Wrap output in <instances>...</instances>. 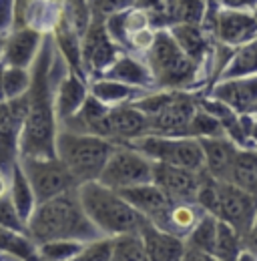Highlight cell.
Wrapping results in <instances>:
<instances>
[{
    "label": "cell",
    "mask_w": 257,
    "mask_h": 261,
    "mask_svg": "<svg viewBox=\"0 0 257 261\" xmlns=\"http://www.w3.org/2000/svg\"><path fill=\"white\" fill-rule=\"evenodd\" d=\"M251 115H257V107H255V109H253V113H251Z\"/></svg>",
    "instance_id": "cell-51"
},
{
    "label": "cell",
    "mask_w": 257,
    "mask_h": 261,
    "mask_svg": "<svg viewBox=\"0 0 257 261\" xmlns=\"http://www.w3.org/2000/svg\"><path fill=\"white\" fill-rule=\"evenodd\" d=\"M81 50H83V68L87 76L91 74L95 79H100L123 55L121 46L107 33L105 18H98V16H93L89 31L83 36Z\"/></svg>",
    "instance_id": "cell-11"
},
{
    "label": "cell",
    "mask_w": 257,
    "mask_h": 261,
    "mask_svg": "<svg viewBox=\"0 0 257 261\" xmlns=\"http://www.w3.org/2000/svg\"><path fill=\"white\" fill-rule=\"evenodd\" d=\"M29 115V93L0 102V171L10 177L20 159V135Z\"/></svg>",
    "instance_id": "cell-9"
},
{
    "label": "cell",
    "mask_w": 257,
    "mask_h": 261,
    "mask_svg": "<svg viewBox=\"0 0 257 261\" xmlns=\"http://www.w3.org/2000/svg\"><path fill=\"white\" fill-rule=\"evenodd\" d=\"M117 143L85 133H72V130H59L57 137V157L63 161L79 185L98 181L105 165L109 163L111 155L115 153Z\"/></svg>",
    "instance_id": "cell-4"
},
{
    "label": "cell",
    "mask_w": 257,
    "mask_h": 261,
    "mask_svg": "<svg viewBox=\"0 0 257 261\" xmlns=\"http://www.w3.org/2000/svg\"><path fill=\"white\" fill-rule=\"evenodd\" d=\"M42 34L36 29H18L6 36V46L2 61L6 66H20V68H31L42 48Z\"/></svg>",
    "instance_id": "cell-18"
},
{
    "label": "cell",
    "mask_w": 257,
    "mask_h": 261,
    "mask_svg": "<svg viewBox=\"0 0 257 261\" xmlns=\"http://www.w3.org/2000/svg\"><path fill=\"white\" fill-rule=\"evenodd\" d=\"M20 165L31 181L38 205L79 187V181L59 157H20Z\"/></svg>",
    "instance_id": "cell-8"
},
{
    "label": "cell",
    "mask_w": 257,
    "mask_h": 261,
    "mask_svg": "<svg viewBox=\"0 0 257 261\" xmlns=\"http://www.w3.org/2000/svg\"><path fill=\"white\" fill-rule=\"evenodd\" d=\"M155 34H157V31H151V29L137 31V33H133L128 36V46L133 50H147L149 53V48L155 42Z\"/></svg>",
    "instance_id": "cell-41"
},
{
    "label": "cell",
    "mask_w": 257,
    "mask_h": 261,
    "mask_svg": "<svg viewBox=\"0 0 257 261\" xmlns=\"http://www.w3.org/2000/svg\"><path fill=\"white\" fill-rule=\"evenodd\" d=\"M151 133L149 117L141 113L133 102L111 107L109 113V141L117 145H128Z\"/></svg>",
    "instance_id": "cell-15"
},
{
    "label": "cell",
    "mask_w": 257,
    "mask_h": 261,
    "mask_svg": "<svg viewBox=\"0 0 257 261\" xmlns=\"http://www.w3.org/2000/svg\"><path fill=\"white\" fill-rule=\"evenodd\" d=\"M89 6L93 10V16L109 18L115 12H123L135 6V0H89Z\"/></svg>",
    "instance_id": "cell-40"
},
{
    "label": "cell",
    "mask_w": 257,
    "mask_h": 261,
    "mask_svg": "<svg viewBox=\"0 0 257 261\" xmlns=\"http://www.w3.org/2000/svg\"><path fill=\"white\" fill-rule=\"evenodd\" d=\"M221 8H231V10H249L257 8V0H213Z\"/></svg>",
    "instance_id": "cell-43"
},
{
    "label": "cell",
    "mask_w": 257,
    "mask_h": 261,
    "mask_svg": "<svg viewBox=\"0 0 257 261\" xmlns=\"http://www.w3.org/2000/svg\"><path fill=\"white\" fill-rule=\"evenodd\" d=\"M4 70H6V65H4V61H0V102L6 100V95H4Z\"/></svg>",
    "instance_id": "cell-46"
},
{
    "label": "cell",
    "mask_w": 257,
    "mask_h": 261,
    "mask_svg": "<svg viewBox=\"0 0 257 261\" xmlns=\"http://www.w3.org/2000/svg\"><path fill=\"white\" fill-rule=\"evenodd\" d=\"M205 155V171L219 179V181H229L231 167L237 157V147L229 137H209V139H199Z\"/></svg>",
    "instance_id": "cell-20"
},
{
    "label": "cell",
    "mask_w": 257,
    "mask_h": 261,
    "mask_svg": "<svg viewBox=\"0 0 257 261\" xmlns=\"http://www.w3.org/2000/svg\"><path fill=\"white\" fill-rule=\"evenodd\" d=\"M6 193H8V177L0 171V197L6 195Z\"/></svg>",
    "instance_id": "cell-47"
},
{
    "label": "cell",
    "mask_w": 257,
    "mask_h": 261,
    "mask_svg": "<svg viewBox=\"0 0 257 261\" xmlns=\"http://www.w3.org/2000/svg\"><path fill=\"white\" fill-rule=\"evenodd\" d=\"M53 33H55V42H57L61 55L66 61L68 70H72V72H76V74L87 79V72L83 68V50H81L83 48V36L74 31V27L68 20L64 8L61 10V16H59Z\"/></svg>",
    "instance_id": "cell-22"
},
{
    "label": "cell",
    "mask_w": 257,
    "mask_h": 261,
    "mask_svg": "<svg viewBox=\"0 0 257 261\" xmlns=\"http://www.w3.org/2000/svg\"><path fill=\"white\" fill-rule=\"evenodd\" d=\"M85 247H87V243H83V241L57 239V241H46V243L38 245V253H40V261H70Z\"/></svg>",
    "instance_id": "cell-34"
},
{
    "label": "cell",
    "mask_w": 257,
    "mask_h": 261,
    "mask_svg": "<svg viewBox=\"0 0 257 261\" xmlns=\"http://www.w3.org/2000/svg\"><path fill=\"white\" fill-rule=\"evenodd\" d=\"M217 227H219V219L211 213H205L199 223L193 227V231L185 237L187 247L211 253L215 251V243H217Z\"/></svg>",
    "instance_id": "cell-32"
},
{
    "label": "cell",
    "mask_w": 257,
    "mask_h": 261,
    "mask_svg": "<svg viewBox=\"0 0 257 261\" xmlns=\"http://www.w3.org/2000/svg\"><path fill=\"white\" fill-rule=\"evenodd\" d=\"M205 215V211L197 203H175L167 215V221L161 229L175 233L179 237H187L193 227L199 223V219Z\"/></svg>",
    "instance_id": "cell-29"
},
{
    "label": "cell",
    "mask_w": 257,
    "mask_h": 261,
    "mask_svg": "<svg viewBox=\"0 0 257 261\" xmlns=\"http://www.w3.org/2000/svg\"><path fill=\"white\" fill-rule=\"evenodd\" d=\"M91 95L96 97L98 100H102L109 107H117V105H125V102H133L137 98L143 97V89L131 87L125 83L113 81V79H93L91 83Z\"/></svg>",
    "instance_id": "cell-26"
},
{
    "label": "cell",
    "mask_w": 257,
    "mask_h": 261,
    "mask_svg": "<svg viewBox=\"0 0 257 261\" xmlns=\"http://www.w3.org/2000/svg\"><path fill=\"white\" fill-rule=\"evenodd\" d=\"M8 195L12 199L20 219L24 223H29V219L32 217V213L36 211L38 207V201H36V195H34V189H32L31 181L20 165V159L16 161V165L12 167L10 171V177H8Z\"/></svg>",
    "instance_id": "cell-24"
},
{
    "label": "cell",
    "mask_w": 257,
    "mask_h": 261,
    "mask_svg": "<svg viewBox=\"0 0 257 261\" xmlns=\"http://www.w3.org/2000/svg\"><path fill=\"white\" fill-rule=\"evenodd\" d=\"M53 2H66V0H53Z\"/></svg>",
    "instance_id": "cell-52"
},
{
    "label": "cell",
    "mask_w": 257,
    "mask_h": 261,
    "mask_svg": "<svg viewBox=\"0 0 257 261\" xmlns=\"http://www.w3.org/2000/svg\"><path fill=\"white\" fill-rule=\"evenodd\" d=\"M131 10V8H128ZM128 10H123V12H115L111 14L109 18H105V27H107V33L109 36L123 48V46H128V31H127V12Z\"/></svg>",
    "instance_id": "cell-38"
},
{
    "label": "cell",
    "mask_w": 257,
    "mask_h": 261,
    "mask_svg": "<svg viewBox=\"0 0 257 261\" xmlns=\"http://www.w3.org/2000/svg\"><path fill=\"white\" fill-rule=\"evenodd\" d=\"M167 29L175 24H203L207 14L205 0H163Z\"/></svg>",
    "instance_id": "cell-25"
},
{
    "label": "cell",
    "mask_w": 257,
    "mask_h": 261,
    "mask_svg": "<svg viewBox=\"0 0 257 261\" xmlns=\"http://www.w3.org/2000/svg\"><path fill=\"white\" fill-rule=\"evenodd\" d=\"M53 66V42L48 36L32 65V85L29 91V115L20 135V157H57V107L50 81Z\"/></svg>",
    "instance_id": "cell-1"
},
{
    "label": "cell",
    "mask_w": 257,
    "mask_h": 261,
    "mask_svg": "<svg viewBox=\"0 0 257 261\" xmlns=\"http://www.w3.org/2000/svg\"><path fill=\"white\" fill-rule=\"evenodd\" d=\"M255 16H257V8H255Z\"/></svg>",
    "instance_id": "cell-53"
},
{
    "label": "cell",
    "mask_w": 257,
    "mask_h": 261,
    "mask_svg": "<svg viewBox=\"0 0 257 261\" xmlns=\"http://www.w3.org/2000/svg\"><path fill=\"white\" fill-rule=\"evenodd\" d=\"M89 95H91V89L87 85V79L68 70L55 93V107H57L59 121H66V119L74 117L83 109Z\"/></svg>",
    "instance_id": "cell-21"
},
{
    "label": "cell",
    "mask_w": 257,
    "mask_h": 261,
    "mask_svg": "<svg viewBox=\"0 0 257 261\" xmlns=\"http://www.w3.org/2000/svg\"><path fill=\"white\" fill-rule=\"evenodd\" d=\"M181 261H217L215 255L211 253H205V251H199V249H193V247H187L185 249V255Z\"/></svg>",
    "instance_id": "cell-44"
},
{
    "label": "cell",
    "mask_w": 257,
    "mask_h": 261,
    "mask_svg": "<svg viewBox=\"0 0 257 261\" xmlns=\"http://www.w3.org/2000/svg\"><path fill=\"white\" fill-rule=\"evenodd\" d=\"M109 261H149L141 233L135 231L113 237V253Z\"/></svg>",
    "instance_id": "cell-33"
},
{
    "label": "cell",
    "mask_w": 257,
    "mask_h": 261,
    "mask_svg": "<svg viewBox=\"0 0 257 261\" xmlns=\"http://www.w3.org/2000/svg\"><path fill=\"white\" fill-rule=\"evenodd\" d=\"M249 137H251L253 145H257V119L255 117H253V125H251V133H249Z\"/></svg>",
    "instance_id": "cell-49"
},
{
    "label": "cell",
    "mask_w": 257,
    "mask_h": 261,
    "mask_svg": "<svg viewBox=\"0 0 257 261\" xmlns=\"http://www.w3.org/2000/svg\"><path fill=\"white\" fill-rule=\"evenodd\" d=\"M76 189L66 191L50 201H44L36 207V211L27 223V229L38 245L57 239H74L83 243H93L105 237L100 229L85 213Z\"/></svg>",
    "instance_id": "cell-2"
},
{
    "label": "cell",
    "mask_w": 257,
    "mask_h": 261,
    "mask_svg": "<svg viewBox=\"0 0 257 261\" xmlns=\"http://www.w3.org/2000/svg\"><path fill=\"white\" fill-rule=\"evenodd\" d=\"M119 193L125 197L143 217H147L157 227L165 225L167 215H169L171 207L175 205V201L155 183H145V185L128 187V189H123Z\"/></svg>",
    "instance_id": "cell-14"
},
{
    "label": "cell",
    "mask_w": 257,
    "mask_h": 261,
    "mask_svg": "<svg viewBox=\"0 0 257 261\" xmlns=\"http://www.w3.org/2000/svg\"><path fill=\"white\" fill-rule=\"evenodd\" d=\"M153 161L131 145H117L98 181L109 189L123 191L128 187L153 183Z\"/></svg>",
    "instance_id": "cell-7"
},
{
    "label": "cell",
    "mask_w": 257,
    "mask_h": 261,
    "mask_svg": "<svg viewBox=\"0 0 257 261\" xmlns=\"http://www.w3.org/2000/svg\"><path fill=\"white\" fill-rule=\"evenodd\" d=\"M237 261H257V255H253V253L247 251V249H243V253L239 255V259Z\"/></svg>",
    "instance_id": "cell-48"
},
{
    "label": "cell",
    "mask_w": 257,
    "mask_h": 261,
    "mask_svg": "<svg viewBox=\"0 0 257 261\" xmlns=\"http://www.w3.org/2000/svg\"><path fill=\"white\" fill-rule=\"evenodd\" d=\"M31 85L32 72L29 68L6 66V70H4V95H6V100L27 95L31 91Z\"/></svg>",
    "instance_id": "cell-36"
},
{
    "label": "cell",
    "mask_w": 257,
    "mask_h": 261,
    "mask_svg": "<svg viewBox=\"0 0 257 261\" xmlns=\"http://www.w3.org/2000/svg\"><path fill=\"white\" fill-rule=\"evenodd\" d=\"M213 215L219 221L229 223L241 237H245L257 219V197L229 181H219L217 207Z\"/></svg>",
    "instance_id": "cell-10"
},
{
    "label": "cell",
    "mask_w": 257,
    "mask_h": 261,
    "mask_svg": "<svg viewBox=\"0 0 257 261\" xmlns=\"http://www.w3.org/2000/svg\"><path fill=\"white\" fill-rule=\"evenodd\" d=\"M149 261H181L185 255L187 243L183 237L169 233L165 229L157 227L155 223H151L149 219L141 225L139 229Z\"/></svg>",
    "instance_id": "cell-17"
},
{
    "label": "cell",
    "mask_w": 257,
    "mask_h": 261,
    "mask_svg": "<svg viewBox=\"0 0 257 261\" xmlns=\"http://www.w3.org/2000/svg\"><path fill=\"white\" fill-rule=\"evenodd\" d=\"M169 31L177 40V44L181 46V50L199 65L207 53V38L203 33V27L201 24H175Z\"/></svg>",
    "instance_id": "cell-30"
},
{
    "label": "cell",
    "mask_w": 257,
    "mask_h": 261,
    "mask_svg": "<svg viewBox=\"0 0 257 261\" xmlns=\"http://www.w3.org/2000/svg\"><path fill=\"white\" fill-rule=\"evenodd\" d=\"M147 65L155 76V85L167 91H185L197 74V63L191 61L169 29L155 34V42L147 53Z\"/></svg>",
    "instance_id": "cell-5"
},
{
    "label": "cell",
    "mask_w": 257,
    "mask_h": 261,
    "mask_svg": "<svg viewBox=\"0 0 257 261\" xmlns=\"http://www.w3.org/2000/svg\"><path fill=\"white\" fill-rule=\"evenodd\" d=\"M14 27V0H0V34Z\"/></svg>",
    "instance_id": "cell-42"
},
{
    "label": "cell",
    "mask_w": 257,
    "mask_h": 261,
    "mask_svg": "<svg viewBox=\"0 0 257 261\" xmlns=\"http://www.w3.org/2000/svg\"><path fill=\"white\" fill-rule=\"evenodd\" d=\"M133 149L141 151L155 163H167L191 171L205 169V155L199 139L191 137H163V135H145L133 143Z\"/></svg>",
    "instance_id": "cell-6"
},
{
    "label": "cell",
    "mask_w": 257,
    "mask_h": 261,
    "mask_svg": "<svg viewBox=\"0 0 257 261\" xmlns=\"http://www.w3.org/2000/svg\"><path fill=\"white\" fill-rule=\"evenodd\" d=\"M76 191L85 213L105 237L135 233L147 221L119 191L109 189L100 181L83 183Z\"/></svg>",
    "instance_id": "cell-3"
},
{
    "label": "cell",
    "mask_w": 257,
    "mask_h": 261,
    "mask_svg": "<svg viewBox=\"0 0 257 261\" xmlns=\"http://www.w3.org/2000/svg\"><path fill=\"white\" fill-rule=\"evenodd\" d=\"M0 253L14 255L22 261H40L38 243L27 231L0 227Z\"/></svg>",
    "instance_id": "cell-27"
},
{
    "label": "cell",
    "mask_w": 257,
    "mask_h": 261,
    "mask_svg": "<svg viewBox=\"0 0 257 261\" xmlns=\"http://www.w3.org/2000/svg\"><path fill=\"white\" fill-rule=\"evenodd\" d=\"M243 247L247 251H251L253 255H257V219L255 223H253V227L249 229V233L243 237Z\"/></svg>",
    "instance_id": "cell-45"
},
{
    "label": "cell",
    "mask_w": 257,
    "mask_h": 261,
    "mask_svg": "<svg viewBox=\"0 0 257 261\" xmlns=\"http://www.w3.org/2000/svg\"><path fill=\"white\" fill-rule=\"evenodd\" d=\"M217 38L227 46H243L257 38V16L249 10H231L219 8L217 24H215Z\"/></svg>",
    "instance_id": "cell-16"
},
{
    "label": "cell",
    "mask_w": 257,
    "mask_h": 261,
    "mask_svg": "<svg viewBox=\"0 0 257 261\" xmlns=\"http://www.w3.org/2000/svg\"><path fill=\"white\" fill-rule=\"evenodd\" d=\"M251 74H257V38L239 46L231 55L229 63L225 65L219 76H221V81H229V79L251 76Z\"/></svg>",
    "instance_id": "cell-31"
},
{
    "label": "cell",
    "mask_w": 257,
    "mask_h": 261,
    "mask_svg": "<svg viewBox=\"0 0 257 261\" xmlns=\"http://www.w3.org/2000/svg\"><path fill=\"white\" fill-rule=\"evenodd\" d=\"M0 227L16 229V231H27L29 233L27 223L20 219V215H18V211H16V207H14V203H12L8 193L0 197Z\"/></svg>",
    "instance_id": "cell-39"
},
{
    "label": "cell",
    "mask_w": 257,
    "mask_h": 261,
    "mask_svg": "<svg viewBox=\"0 0 257 261\" xmlns=\"http://www.w3.org/2000/svg\"><path fill=\"white\" fill-rule=\"evenodd\" d=\"M211 97L229 105L239 115L253 113V109L257 107V74L219 81L213 87Z\"/></svg>",
    "instance_id": "cell-19"
},
{
    "label": "cell",
    "mask_w": 257,
    "mask_h": 261,
    "mask_svg": "<svg viewBox=\"0 0 257 261\" xmlns=\"http://www.w3.org/2000/svg\"><path fill=\"white\" fill-rule=\"evenodd\" d=\"M187 137H191V139H209V137H227V135H225L221 121L199 107L195 117H193L191 125H189Z\"/></svg>",
    "instance_id": "cell-35"
},
{
    "label": "cell",
    "mask_w": 257,
    "mask_h": 261,
    "mask_svg": "<svg viewBox=\"0 0 257 261\" xmlns=\"http://www.w3.org/2000/svg\"><path fill=\"white\" fill-rule=\"evenodd\" d=\"M153 183L159 185L175 203H197L201 171H191V169L167 163H155L153 165Z\"/></svg>",
    "instance_id": "cell-13"
},
{
    "label": "cell",
    "mask_w": 257,
    "mask_h": 261,
    "mask_svg": "<svg viewBox=\"0 0 257 261\" xmlns=\"http://www.w3.org/2000/svg\"><path fill=\"white\" fill-rule=\"evenodd\" d=\"M199 109V98L177 91L175 98L155 117H149L151 133L149 135H163V137H187L189 125Z\"/></svg>",
    "instance_id": "cell-12"
},
{
    "label": "cell",
    "mask_w": 257,
    "mask_h": 261,
    "mask_svg": "<svg viewBox=\"0 0 257 261\" xmlns=\"http://www.w3.org/2000/svg\"><path fill=\"white\" fill-rule=\"evenodd\" d=\"M4 46H6V36L0 34V61H2V55H4Z\"/></svg>",
    "instance_id": "cell-50"
},
{
    "label": "cell",
    "mask_w": 257,
    "mask_h": 261,
    "mask_svg": "<svg viewBox=\"0 0 257 261\" xmlns=\"http://www.w3.org/2000/svg\"><path fill=\"white\" fill-rule=\"evenodd\" d=\"M113 253V237H102L98 241L87 243V247L70 261H109Z\"/></svg>",
    "instance_id": "cell-37"
},
{
    "label": "cell",
    "mask_w": 257,
    "mask_h": 261,
    "mask_svg": "<svg viewBox=\"0 0 257 261\" xmlns=\"http://www.w3.org/2000/svg\"><path fill=\"white\" fill-rule=\"evenodd\" d=\"M105 79H113L119 83H125L137 89H151L155 85V76L151 72V68L147 63H141L137 57L133 55H121L117 59V63L111 66L105 74Z\"/></svg>",
    "instance_id": "cell-23"
},
{
    "label": "cell",
    "mask_w": 257,
    "mask_h": 261,
    "mask_svg": "<svg viewBox=\"0 0 257 261\" xmlns=\"http://www.w3.org/2000/svg\"><path fill=\"white\" fill-rule=\"evenodd\" d=\"M229 183L257 197V151L255 149H239L231 167Z\"/></svg>",
    "instance_id": "cell-28"
}]
</instances>
